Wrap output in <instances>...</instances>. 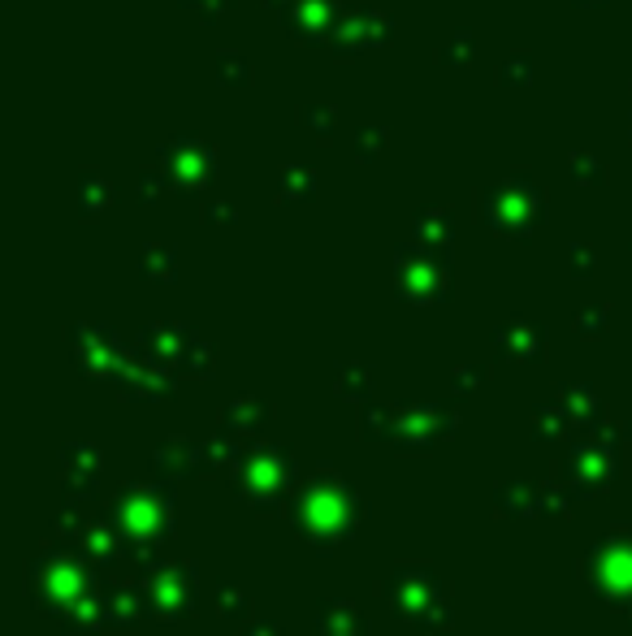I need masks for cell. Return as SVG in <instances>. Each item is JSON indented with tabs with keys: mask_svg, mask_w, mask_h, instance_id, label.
<instances>
[{
	"mask_svg": "<svg viewBox=\"0 0 632 636\" xmlns=\"http://www.w3.org/2000/svg\"><path fill=\"white\" fill-rule=\"evenodd\" d=\"M265 416H269V411H265L261 398H239V403L226 411V429H230L235 437H252V433L265 424Z\"/></svg>",
	"mask_w": 632,
	"mask_h": 636,
	"instance_id": "cell-15",
	"label": "cell"
},
{
	"mask_svg": "<svg viewBox=\"0 0 632 636\" xmlns=\"http://www.w3.org/2000/svg\"><path fill=\"white\" fill-rule=\"evenodd\" d=\"M152 472H156V481H169V485L204 476L208 472V442H182V437L161 442L152 450Z\"/></svg>",
	"mask_w": 632,
	"mask_h": 636,
	"instance_id": "cell-11",
	"label": "cell"
},
{
	"mask_svg": "<svg viewBox=\"0 0 632 636\" xmlns=\"http://www.w3.org/2000/svg\"><path fill=\"white\" fill-rule=\"evenodd\" d=\"M165 390H169V381H152V377L139 381V385H130V394H143V398H161Z\"/></svg>",
	"mask_w": 632,
	"mask_h": 636,
	"instance_id": "cell-21",
	"label": "cell"
},
{
	"mask_svg": "<svg viewBox=\"0 0 632 636\" xmlns=\"http://www.w3.org/2000/svg\"><path fill=\"white\" fill-rule=\"evenodd\" d=\"M394 615L412 628H446L451 624V589L429 563H399L381 585Z\"/></svg>",
	"mask_w": 632,
	"mask_h": 636,
	"instance_id": "cell-4",
	"label": "cell"
},
{
	"mask_svg": "<svg viewBox=\"0 0 632 636\" xmlns=\"http://www.w3.org/2000/svg\"><path fill=\"white\" fill-rule=\"evenodd\" d=\"M620 476H629V437L616 429L598 442H581L564 455L559 463V481L577 494V498H590V494H603L611 489Z\"/></svg>",
	"mask_w": 632,
	"mask_h": 636,
	"instance_id": "cell-6",
	"label": "cell"
},
{
	"mask_svg": "<svg viewBox=\"0 0 632 636\" xmlns=\"http://www.w3.org/2000/svg\"><path fill=\"white\" fill-rule=\"evenodd\" d=\"M455 433V411H446V407H407V411H399L394 416V446L399 450H407V455H425V450H433L442 437H451Z\"/></svg>",
	"mask_w": 632,
	"mask_h": 636,
	"instance_id": "cell-10",
	"label": "cell"
},
{
	"mask_svg": "<svg viewBox=\"0 0 632 636\" xmlns=\"http://www.w3.org/2000/svg\"><path fill=\"white\" fill-rule=\"evenodd\" d=\"M217 615L226 624H248L252 620V598L243 594V585H235V581L217 585Z\"/></svg>",
	"mask_w": 632,
	"mask_h": 636,
	"instance_id": "cell-16",
	"label": "cell"
},
{
	"mask_svg": "<svg viewBox=\"0 0 632 636\" xmlns=\"http://www.w3.org/2000/svg\"><path fill=\"white\" fill-rule=\"evenodd\" d=\"M226 481L235 485L239 498H248L261 516H269L291 498V489L300 481V459L291 446H252Z\"/></svg>",
	"mask_w": 632,
	"mask_h": 636,
	"instance_id": "cell-5",
	"label": "cell"
},
{
	"mask_svg": "<svg viewBox=\"0 0 632 636\" xmlns=\"http://www.w3.org/2000/svg\"><path fill=\"white\" fill-rule=\"evenodd\" d=\"M581 581L616 611H624L632 602V533L616 529L607 537H598L590 546V555L581 559Z\"/></svg>",
	"mask_w": 632,
	"mask_h": 636,
	"instance_id": "cell-7",
	"label": "cell"
},
{
	"mask_svg": "<svg viewBox=\"0 0 632 636\" xmlns=\"http://www.w3.org/2000/svg\"><path fill=\"white\" fill-rule=\"evenodd\" d=\"M359 433L368 442H381V437H394V416L390 411H377V407H364V420H359Z\"/></svg>",
	"mask_w": 632,
	"mask_h": 636,
	"instance_id": "cell-18",
	"label": "cell"
},
{
	"mask_svg": "<svg viewBox=\"0 0 632 636\" xmlns=\"http://www.w3.org/2000/svg\"><path fill=\"white\" fill-rule=\"evenodd\" d=\"M195 563H148L139 576L143 602H148V620L156 624H182L195 611Z\"/></svg>",
	"mask_w": 632,
	"mask_h": 636,
	"instance_id": "cell-8",
	"label": "cell"
},
{
	"mask_svg": "<svg viewBox=\"0 0 632 636\" xmlns=\"http://www.w3.org/2000/svg\"><path fill=\"white\" fill-rule=\"evenodd\" d=\"M494 511L503 520H542V516H551L546 485H538V481H503L494 489Z\"/></svg>",
	"mask_w": 632,
	"mask_h": 636,
	"instance_id": "cell-13",
	"label": "cell"
},
{
	"mask_svg": "<svg viewBox=\"0 0 632 636\" xmlns=\"http://www.w3.org/2000/svg\"><path fill=\"white\" fill-rule=\"evenodd\" d=\"M174 494H178V485H169V481L117 489V498L109 503L104 520L122 537L126 555L139 559V555H152L165 542H174V533H178V524H174Z\"/></svg>",
	"mask_w": 632,
	"mask_h": 636,
	"instance_id": "cell-3",
	"label": "cell"
},
{
	"mask_svg": "<svg viewBox=\"0 0 632 636\" xmlns=\"http://www.w3.org/2000/svg\"><path fill=\"white\" fill-rule=\"evenodd\" d=\"M533 433H538L542 442L559 437V433H564V411H551V407H542V411H538V420H533Z\"/></svg>",
	"mask_w": 632,
	"mask_h": 636,
	"instance_id": "cell-19",
	"label": "cell"
},
{
	"mask_svg": "<svg viewBox=\"0 0 632 636\" xmlns=\"http://www.w3.org/2000/svg\"><path fill=\"white\" fill-rule=\"evenodd\" d=\"M100 620L109 633H130L148 620V602L139 585H104L100 594Z\"/></svg>",
	"mask_w": 632,
	"mask_h": 636,
	"instance_id": "cell-12",
	"label": "cell"
},
{
	"mask_svg": "<svg viewBox=\"0 0 632 636\" xmlns=\"http://www.w3.org/2000/svg\"><path fill=\"white\" fill-rule=\"evenodd\" d=\"M291 524L295 533L320 550V555H333L342 542L355 537L359 520H364V498L355 494L351 481H342L333 468H320L313 481H304L291 498Z\"/></svg>",
	"mask_w": 632,
	"mask_h": 636,
	"instance_id": "cell-2",
	"label": "cell"
},
{
	"mask_svg": "<svg viewBox=\"0 0 632 636\" xmlns=\"http://www.w3.org/2000/svg\"><path fill=\"white\" fill-rule=\"evenodd\" d=\"M316 633L320 636H368V620L359 615L355 602L320 598V602H316Z\"/></svg>",
	"mask_w": 632,
	"mask_h": 636,
	"instance_id": "cell-14",
	"label": "cell"
},
{
	"mask_svg": "<svg viewBox=\"0 0 632 636\" xmlns=\"http://www.w3.org/2000/svg\"><path fill=\"white\" fill-rule=\"evenodd\" d=\"M407 636H446L442 628H416V633H407Z\"/></svg>",
	"mask_w": 632,
	"mask_h": 636,
	"instance_id": "cell-22",
	"label": "cell"
},
{
	"mask_svg": "<svg viewBox=\"0 0 632 636\" xmlns=\"http://www.w3.org/2000/svg\"><path fill=\"white\" fill-rule=\"evenodd\" d=\"M61 463V507H96V494H100V450L87 446V442H69L61 446L56 455Z\"/></svg>",
	"mask_w": 632,
	"mask_h": 636,
	"instance_id": "cell-9",
	"label": "cell"
},
{
	"mask_svg": "<svg viewBox=\"0 0 632 636\" xmlns=\"http://www.w3.org/2000/svg\"><path fill=\"white\" fill-rule=\"evenodd\" d=\"M100 576L96 563L83 559L69 546L43 542L30 559H26V598L35 611H43L48 620L61 624V633L91 636L104 628L100 620Z\"/></svg>",
	"mask_w": 632,
	"mask_h": 636,
	"instance_id": "cell-1",
	"label": "cell"
},
{
	"mask_svg": "<svg viewBox=\"0 0 632 636\" xmlns=\"http://www.w3.org/2000/svg\"><path fill=\"white\" fill-rule=\"evenodd\" d=\"M243 636H287V628L274 624V620H252V624L243 628Z\"/></svg>",
	"mask_w": 632,
	"mask_h": 636,
	"instance_id": "cell-20",
	"label": "cell"
},
{
	"mask_svg": "<svg viewBox=\"0 0 632 636\" xmlns=\"http://www.w3.org/2000/svg\"><path fill=\"white\" fill-rule=\"evenodd\" d=\"M568 416L577 429H594L603 420V407L594 398V390H568Z\"/></svg>",
	"mask_w": 632,
	"mask_h": 636,
	"instance_id": "cell-17",
	"label": "cell"
}]
</instances>
